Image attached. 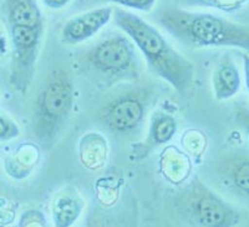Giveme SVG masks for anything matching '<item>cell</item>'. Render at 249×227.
I'll list each match as a JSON object with an SVG mask.
<instances>
[{"instance_id":"30bf717a","label":"cell","mask_w":249,"mask_h":227,"mask_svg":"<svg viewBox=\"0 0 249 227\" xmlns=\"http://www.w3.org/2000/svg\"><path fill=\"white\" fill-rule=\"evenodd\" d=\"M136 204L124 196L119 204L93 206L77 227H137Z\"/></svg>"},{"instance_id":"4fadbf2b","label":"cell","mask_w":249,"mask_h":227,"mask_svg":"<svg viewBox=\"0 0 249 227\" xmlns=\"http://www.w3.org/2000/svg\"><path fill=\"white\" fill-rule=\"evenodd\" d=\"M177 132V121L166 112H153L150 119L147 137L136 150L139 158H144L157 146L168 143Z\"/></svg>"},{"instance_id":"5b68a950","label":"cell","mask_w":249,"mask_h":227,"mask_svg":"<svg viewBox=\"0 0 249 227\" xmlns=\"http://www.w3.org/2000/svg\"><path fill=\"white\" fill-rule=\"evenodd\" d=\"M172 205L177 215L192 227H235L241 212L201 178H193L176 191Z\"/></svg>"},{"instance_id":"7c38bea8","label":"cell","mask_w":249,"mask_h":227,"mask_svg":"<svg viewBox=\"0 0 249 227\" xmlns=\"http://www.w3.org/2000/svg\"><path fill=\"white\" fill-rule=\"evenodd\" d=\"M242 86L239 68L230 53L219 59L212 72V90L217 101H228L233 98Z\"/></svg>"},{"instance_id":"9a60e30c","label":"cell","mask_w":249,"mask_h":227,"mask_svg":"<svg viewBox=\"0 0 249 227\" xmlns=\"http://www.w3.org/2000/svg\"><path fill=\"white\" fill-rule=\"evenodd\" d=\"M184 3L191 6L211 8L223 13H233L243 8L249 0H184Z\"/></svg>"},{"instance_id":"44dd1931","label":"cell","mask_w":249,"mask_h":227,"mask_svg":"<svg viewBox=\"0 0 249 227\" xmlns=\"http://www.w3.org/2000/svg\"><path fill=\"white\" fill-rule=\"evenodd\" d=\"M242 64H243V71H244V82H246L247 91L249 93V55L248 53H241Z\"/></svg>"},{"instance_id":"ac0fdd59","label":"cell","mask_w":249,"mask_h":227,"mask_svg":"<svg viewBox=\"0 0 249 227\" xmlns=\"http://www.w3.org/2000/svg\"><path fill=\"white\" fill-rule=\"evenodd\" d=\"M234 121L237 126L249 137V108L246 106H238L234 111Z\"/></svg>"},{"instance_id":"52a82bcc","label":"cell","mask_w":249,"mask_h":227,"mask_svg":"<svg viewBox=\"0 0 249 227\" xmlns=\"http://www.w3.org/2000/svg\"><path fill=\"white\" fill-rule=\"evenodd\" d=\"M203 171L215 188L234 199L249 202V150L221 151L207 162Z\"/></svg>"},{"instance_id":"8fae6325","label":"cell","mask_w":249,"mask_h":227,"mask_svg":"<svg viewBox=\"0 0 249 227\" xmlns=\"http://www.w3.org/2000/svg\"><path fill=\"white\" fill-rule=\"evenodd\" d=\"M86 208V201L75 186L57 191L51 205L54 227H72Z\"/></svg>"},{"instance_id":"d6986e66","label":"cell","mask_w":249,"mask_h":227,"mask_svg":"<svg viewBox=\"0 0 249 227\" xmlns=\"http://www.w3.org/2000/svg\"><path fill=\"white\" fill-rule=\"evenodd\" d=\"M9 50H10V46H9V40L6 36L5 31L3 30V28L0 26V65L5 61L6 56H8Z\"/></svg>"},{"instance_id":"277c9868","label":"cell","mask_w":249,"mask_h":227,"mask_svg":"<svg viewBox=\"0 0 249 227\" xmlns=\"http://www.w3.org/2000/svg\"><path fill=\"white\" fill-rule=\"evenodd\" d=\"M80 67L97 84L115 86L137 81L141 73L136 46L126 34H112L79 56Z\"/></svg>"},{"instance_id":"9c48e42d","label":"cell","mask_w":249,"mask_h":227,"mask_svg":"<svg viewBox=\"0 0 249 227\" xmlns=\"http://www.w3.org/2000/svg\"><path fill=\"white\" fill-rule=\"evenodd\" d=\"M112 6H101L71 17L61 28V40L68 45H77L99 34L112 19Z\"/></svg>"},{"instance_id":"8992f818","label":"cell","mask_w":249,"mask_h":227,"mask_svg":"<svg viewBox=\"0 0 249 227\" xmlns=\"http://www.w3.org/2000/svg\"><path fill=\"white\" fill-rule=\"evenodd\" d=\"M155 91L146 86L126 83L99 108L97 119L106 130L119 137L140 133L153 102Z\"/></svg>"},{"instance_id":"5bb4252c","label":"cell","mask_w":249,"mask_h":227,"mask_svg":"<svg viewBox=\"0 0 249 227\" xmlns=\"http://www.w3.org/2000/svg\"><path fill=\"white\" fill-rule=\"evenodd\" d=\"M3 12L8 26L44 28V17L36 0H4Z\"/></svg>"},{"instance_id":"ba28073f","label":"cell","mask_w":249,"mask_h":227,"mask_svg":"<svg viewBox=\"0 0 249 227\" xmlns=\"http://www.w3.org/2000/svg\"><path fill=\"white\" fill-rule=\"evenodd\" d=\"M12 49L10 84L15 91L24 95L28 92L39 57L44 28L8 26Z\"/></svg>"},{"instance_id":"2e32d148","label":"cell","mask_w":249,"mask_h":227,"mask_svg":"<svg viewBox=\"0 0 249 227\" xmlns=\"http://www.w3.org/2000/svg\"><path fill=\"white\" fill-rule=\"evenodd\" d=\"M20 135V128L13 118L0 112V142L15 139Z\"/></svg>"},{"instance_id":"ffe728a7","label":"cell","mask_w":249,"mask_h":227,"mask_svg":"<svg viewBox=\"0 0 249 227\" xmlns=\"http://www.w3.org/2000/svg\"><path fill=\"white\" fill-rule=\"evenodd\" d=\"M71 0H41V3L49 9H53V10H60V9H64L65 6H68L70 4Z\"/></svg>"},{"instance_id":"7a4b0ae2","label":"cell","mask_w":249,"mask_h":227,"mask_svg":"<svg viewBox=\"0 0 249 227\" xmlns=\"http://www.w3.org/2000/svg\"><path fill=\"white\" fill-rule=\"evenodd\" d=\"M153 20L187 48H235L249 52L248 26L221 15L163 5L156 10Z\"/></svg>"},{"instance_id":"6da1fadb","label":"cell","mask_w":249,"mask_h":227,"mask_svg":"<svg viewBox=\"0 0 249 227\" xmlns=\"http://www.w3.org/2000/svg\"><path fill=\"white\" fill-rule=\"evenodd\" d=\"M112 19L142 53L153 75L162 79L181 96L188 95L195 81V66L171 45L152 24L139 15L113 8Z\"/></svg>"},{"instance_id":"3957f363","label":"cell","mask_w":249,"mask_h":227,"mask_svg":"<svg viewBox=\"0 0 249 227\" xmlns=\"http://www.w3.org/2000/svg\"><path fill=\"white\" fill-rule=\"evenodd\" d=\"M75 102L72 76L64 68L45 75L31 107V133L40 146L50 149L70 121Z\"/></svg>"},{"instance_id":"e0dca14e","label":"cell","mask_w":249,"mask_h":227,"mask_svg":"<svg viewBox=\"0 0 249 227\" xmlns=\"http://www.w3.org/2000/svg\"><path fill=\"white\" fill-rule=\"evenodd\" d=\"M111 3L117 5L126 6V8L140 10V12H150L155 6L157 0H110Z\"/></svg>"}]
</instances>
